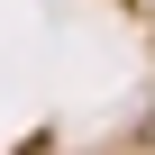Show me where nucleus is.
<instances>
[{
	"instance_id": "1",
	"label": "nucleus",
	"mask_w": 155,
	"mask_h": 155,
	"mask_svg": "<svg viewBox=\"0 0 155 155\" xmlns=\"http://www.w3.org/2000/svg\"><path fill=\"white\" fill-rule=\"evenodd\" d=\"M146 9H155V0H146Z\"/></svg>"
}]
</instances>
